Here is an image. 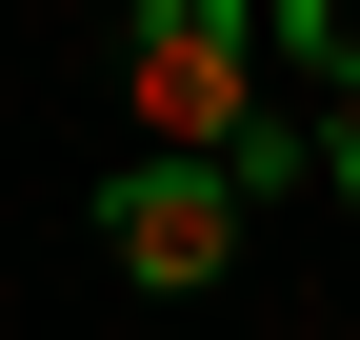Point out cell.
Returning a JSON list of instances; mask_svg holds the SVG:
<instances>
[{
	"mask_svg": "<svg viewBox=\"0 0 360 340\" xmlns=\"http://www.w3.org/2000/svg\"><path fill=\"white\" fill-rule=\"evenodd\" d=\"M321 181L360 200V40H340V60H321Z\"/></svg>",
	"mask_w": 360,
	"mask_h": 340,
	"instance_id": "3",
	"label": "cell"
},
{
	"mask_svg": "<svg viewBox=\"0 0 360 340\" xmlns=\"http://www.w3.org/2000/svg\"><path fill=\"white\" fill-rule=\"evenodd\" d=\"M120 120L141 160H220V181H281V100H260V0H120Z\"/></svg>",
	"mask_w": 360,
	"mask_h": 340,
	"instance_id": "1",
	"label": "cell"
},
{
	"mask_svg": "<svg viewBox=\"0 0 360 340\" xmlns=\"http://www.w3.org/2000/svg\"><path fill=\"white\" fill-rule=\"evenodd\" d=\"M101 261L160 280V301H200V280L240 261V181H220V160H120L101 181Z\"/></svg>",
	"mask_w": 360,
	"mask_h": 340,
	"instance_id": "2",
	"label": "cell"
}]
</instances>
